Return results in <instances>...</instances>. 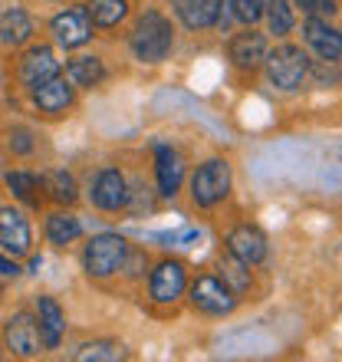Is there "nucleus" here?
I'll return each instance as SVG.
<instances>
[{"mask_svg": "<svg viewBox=\"0 0 342 362\" xmlns=\"http://www.w3.org/2000/svg\"><path fill=\"white\" fill-rule=\"evenodd\" d=\"M33 37V20L23 7H7L0 13V43L4 47H23Z\"/></svg>", "mask_w": 342, "mask_h": 362, "instance_id": "obj_20", "label": "nucleus"}, {"mask_svg": "<svg viewBox=\"0 0 342 362\" xmlns=\"http://www.w3.org/2000/svg\"><path fill=\"white\" fill-rule=\"evenodd\" d=\"M63 76L76 89H93L105 79V66L99 57H73L66 63V73H63Z\"/></svg>", "mask_w": 342, "mask_h": 362, "instance_id": "obj_22", "label": "nucleus"}, {"mask_svg": "<svg viewBox=\"0 0 342 362\" xmlns=\"http://www.w3.org/2000/svg\"><path fill=\"white\" fill-rule=\"evenodd\" d=\"M184 290H188V267L181 260H162L152 270V276H148V296H152V303H162V306L178 303L181 296H184Z\"/></svg>", "mask_w": 342, "mask_h": 362, "instance_id": "obj_8", "label": "nucleus"}, {"mask_svg": "<svg viewBox=\"0 0 342 362\" xmlns=\"http://www.w3.org/2000/svg\"><path fill=\"white\" fill-rule=\"evenodd\" d=\"M230 165L224 158H208L204 165H198V172L191 175V201L198 208H218L220 201L230 194Z\"/></svg>", "mask_w": 342, "mask_h": 362, "instance_id": "obj_4", "label": "nucleus"}, {"mask_svg": "<svg viewBox=\"0 0 342 362\" xmlns=\"http://www.w3.org/2000/svg\"><path fill=\"white\" fill-rule=\"evenodd\" d=\"M230 13L237 23L244 27H254L256 20H264V10H266V0H228Z\"/></svg>", "mask_w": 342, "mask_h": 362, "instance_id": "obj_28", "label": "nucleus"}, {"mask_svg": "<svg viewBox=\"0 0 342 362\" xmlns=\"http://www.w3.org/2000/svg\"><path fill=\"white\" fill-rule=\"evenodd\" d=\"M0 300H4V286H0Z\"/></svg>", "mask_w": 342, "mask_h": 362, "instance_id": "obj_32", "label": "nucleus"}, {"mask_svg": "<svg viewBox=\"0 0 342 362\" xmlns=\"http://www.w3.org/2000/svg\"><path fill=\"white\" fill-rule=\"evenodd\" d=\"M4 346L13 356H20V359H33V356L43 353L47 346H43V336H40L37 316H30L27 310H17L13 316H7V323H4Z\"/></svg>", "mask_w": 342, "mask_h": 362, "instance_id": "obj_7", "label": "nucleus"}, {"mask_svg": "<svg viewBox=\"0 0 342 362\" xmlns=\"http://www.w3.org/2000/svg\"><path fill=\"white\" fill-rule=\"evenodd\" d=\"M43 191H47V198H53L57 204H63V208L76 204V198H79L76 178H73L66 168H53V172L43 175Z\"/></svg>", "mask_w": 342, "mask_h": 362, "instance_id": "obj_24", "label": "nucleus"}, {"mask_svg": "<svg viewBox=\"0 0 342 362\" xmlns=\"http://www.w3.org/2000/svg\"><path fill=\"white\" fill-rule=\"evenodd\" d=\"M57 4H59V0H57Z\"/></svg>", "mask_w": 342, "mask_h": 362, "instance_id": "obj_33", "label": "nucleus"}, {"mask_svg": "<svg viewBox=\"0 0 342 362\" xmlns=\"http://www.w3.org/2000/svg\"><path fill=\"white\" fill-rule=\"evenodd\" d=\"M125 238L112 234V230H105V234H95V238L86 240L83 247V270L93 280H109L122 270V260H125Z\"/></svg>", "mask_w": 342, "mask_h": 362, "instance_id": "obj_2", "label": "nucleus"}, {"mask_svg": "<svg viewBox=\"0 0 342 362\" xmlns=\"http://www.w3.org/2000/svg\"><path fill=\"white\" fill-rule=\"evenodd\" d=\"M86 10L99 30H112L129 17V0H86Z\"/></svg>", "mask_w": 342, "mask_h": 362, "instance_id": "obj_25", "label": "nucleus"}, {"mask_svg": "<svg viewBox=\"0 0 342 362\" xmlns=\"http://www.w3.org/2000/svg\"><path fill=\"white\" fill-rule=\"evenodd\" d=\"M89 201H93L99 211H125L129 208V181L119 168H102V172L93 178V188H89Z\"/></svg>", "mask_w": 342, "mask_h": 362, "instance_id": "obj_11", "label": "nucleus"}, {"mask_svg": "<svg viewBox=\"0 0 342 362\" xmlns=\"http://www.w3.org/2000/svg\"><path fill=\"white\" fill-rule=\"evenodd\" d=\"M218 270H220V280L230 286V293L237 296H247L250 290H254V276H250V264H244L240 257H234L228 250V257H220V264H218Z\"/></svg>", "mask_w": 342, "mask_h": 362, "instance_id": "obj_23", "label": "nucleus"}, {"mask_svg": "<svg viewBox=\"0 0 342 362\" xmlns=\"http://www.w3.org/2000/svg\"><path fill=\"white\" fill-rule=\"evenodd\" d=\"M0 250L10 257H27L33 250V230H30L27 214L13 204L0 208Z\"/></svg>", "mask_w": 342, "mask_h": 362, "instance_id": "obj_9", "label": "nucleus"}, {"mask_svg": "<svg viewBox=\"0 0 342 362\" xmlns=\"http://www.w3.org/2000/svg\"><path fill=\"white\" fill-rule=\"evenodd\" d=\"M43 234L53 247H69L83 238V221L73 214V211H53L43 221Z\"/></svg>", "mask_w": 342, "mask_h": 362, "instance_id": "obj_19", "label": "nucleus"}, {"mask_svg": "<svg viewBox=\"0 0 342 362\" xmlns=\"http://www.w3.org/2000/svg\"><path fill=\"white\" fill-rule=\"evenodd\" d=\"M4 185L10 188V194L17 201H23L27 208H40L47 191H43V178L33 172H7L4 175Z\"/></svg>", "mask_w": 342, "mask_h": 362, "instance_id": "obj_21", "label": "nucleus"}, {"mask_svg": "<svg viewBox=\"0 0 342 362\" xmlns=\"http://www.w3.org/2000/svg\"><path fill=\"white\" fill-rule=\"evenodd\" d=\"M33 310H37V326H40V336H43V346L47 349H59L63 333H66V313H63V306L53 296L40 293L33 300Z\"/></svg>", "mask_w": 342, "mask_h": 362, "instance_id": "obj_15", "label": "nucleus"}, {"mask_svg": "<svg viewBox=\"0 0 342 362\" xmlns=\"http://www.w3.org/2000/svg\"><path fill=\"white\" fill-rule=\"evenodd\" d=\"M228 250L234 257H240L244 264L256 267L264 264L266 254H270V244H266V234L256 224H237V228L228 230Z\"/></svg>", "mask_w": 342, "mask_h": 362, "instance_id": "obj_12", "label": "nucleus"}, {"mask_svg": "<svg viewBox=\"0 0 342 362\" xmlns=\"http://www.w3.org/2000/svg\"><path fill=\"white\" fill-rule=\"evenodd\" d=\"M73 359H79V362H89V359H95V362H115V359H125V349H122V343H115V339H95V343H83V346H79Z\"/></svg>", "mask_w": 342, "mask_h": 362, "instance_id": "obj_26", "label": "nucleus"}, {"mask_svg": "<svg viewBox=\"0 0 342 362\" xmlns=\"http://www.w3.org/2000/svg\"><path fill=\"white\" fill-rule=\"evenodd\" d=\"M171 7L188 30H211L214 23H220L224 0H171Z\"/></svg>", "mask_w": 342, "mask_h": 362, "instance_id": "obj_17", "label": "nucleus"}, {"mask_svg": "<svg viewBox=\"0 0 342 362\" xmlns=\"http://www.w3.org/2000/svg\"><path fill=\"white\" fill-rule=\"evenodd\" d=\"M264 17L270 23V33H276V37H286L293 30V7H290V0H266Z\"/></svg>", "mask_w": 342, "mask_h": 362, "instance_id": "obj_27", "label": "nucleus"}, {"mask_svg": "<svg viewBox=\"0 0 342 362\" xmlns=\"http://www.w3.org/2000/svg\"><path fill=\"white\" fill-rule=\"evenodd\" d=\"M20 274H23V270H20L17 257H10V254L0 250V276H4V280H17Z\"/></svg>", "mask_w": 342, "mask_h": 362, "instance_id": "obj_31", "label": "nucleus"}, {"mask_svg": "<svg viewBox=\"0 0 342 362\" xmlns=\"http://www.w3.org/2000/svg\"><path fill=\"white\" fill-rule=\"evenodd\" d=\"M171 43H175V30H171L165 13H158V10L138 13L132 33H129V47H132L135 59H142V63H162L171 53Z\"/></svg>", "mask_w": 342, "mask_h": 362, "instance_id": "obj_1", "label": "nucleus"}, {"mask_svg": "<svg viewBox=\"0 0 342 362\" xmlns=\"http://www.w3.org/2000/svg\"><path fill=\"white\" fill-rule=\"evenodd\" d=\"M306 43L316 49V57L323 63H339L342 59V33L336 27H329L323 17L306 20Z\"/></svg>", "mask_w": 342, "mask_h": 362, "instance_id": "obj_18", "label": "nucleus"}, {"mask_svg": "<svg viewBox=\"0 0 342 362\" xmlns=\"http://www.w3.org/2000/svg\"><path fill=\"white\" fill-rule=\"evenodd\" d=\"M7 145H10V152L23 158V155H33V148H37V139H33V132H30L27 125H13V129H10Z\"/></svg>", "mask_w": 342, "mask_h": 362, "instance_id": "obj_29", "label": "nucleus"}, {"mask_svg": "<svg viewBox=\"0 0 342 362\" xmlns=\"http://www.w3.org/2000/svg\"><path fill=\"white\" fill-rule=\"evenodd\" d=\"M73 83H69L63 73L53 79H47L43 86L33 89V105H37V112L49 115V119H57V115H66L69 109H73V99H76V93H73Z\"/></svg>", "mask_w": 342, "mask_h": 362, "instance_id": "obj_13", "label": "nucleus"}, {"mask_svg": "<svg viewBox=\"0 0 342 362\" xmlns=\"http://www.w3.org/2000/svg\"><path fill=\"white\" fill-rule=\"evenodd\" d=\"M191 306L198 313L208 316H230L237 310V296L230 293V286L214 274H201L194 284H191Z\"/></svg>", "mask_w": 342, "mask_h": 362, "instance_id": "obj_6", "label": "nucleus"}, {"mask_svg": "<svg viewBox=\"0 0 342 362\" xmlns=\"http://www.w3.org/2000/svg\"><path fill=\"white\" fill-rule=\"evenodd\" d=\"M230 63L240 69V73H254V69L264 66V59H266V37L264 33H256V30H240L237 37H230Z\"/></svg>", "mask_w": 342, "mask_h": 362, "instance_id": "obj_14", "label": "nucleus"}, {"mask_svg": "<svg viewBox=\"0 0 342 362\" xmlns=\"http://www.w3.org/2000/svg\"><path fill=\"white\" fill-rule=\"evenodd\" d=\"M93 17L86 4H73V7L59 10L57 17L49 20V33H53V43L63 49H79L93 40Z\"/></svg>", "mask_w": 342, "mask_h": 362, "instance_id": "obj_5", "label": "nucleus"}, {"mask_svg": "<svg viewBox=\"0 0 342 362\" xmlns=\"http://www.w3.org/2000/svg\"><path fill=\"white\" fill-rule=\"evenodd\" d=\"M155 178H158V194L162 198H175L184 181V158L178 148L171 145H158L155 148Z\"/></svg>", "mask_w": 342, "mask_h": 362, "instance_id": "obj_16", "label": "nucleus"}, {"mask_svg": "<svg viewBox=\"0 0 342 362\" xmlns=\"http://www.w3.org/2000/svg\"><path fill=\"white\" fill-rule=\"evenodd\" d=\"M264 66H266V79L276 89H300L303 79L309 76V57L296 43H280L276 49H270Z\"/></svg>", "mask_w": 342, "mask_h": 362, "instance_id": "obj_3", "label": "nucleus"}, {"mask_svg": "<svg viewBox=\"0 0 342 362\" xmlns=\"http://www.w3.org/2000/svg\"><path fill=\"white\" fill-rule=\"evenodd\" d=\"M145 267H148V257H145V250L129 247V250H125V260H122V270H119V274H125V276H132V280H138V276H145Z\"/></svg>", "mask_w": 342, "mask_h": 362, "instance_id": "obj_30", "label": "nucleus"}, {"mask_svg": "<svg viewBox=\"0 0 342 362\" xmlns=\"http://www.w3.org/2000/svg\"><path fill=\"white\" fill-rule=\"evenodd\" d=\"M17 76H20V83H23V89H30V93L37 86H43L47 79L59 76V59H57V53H53V47L33 43V47L20 57Z\"/></svg>", "mask_w": 342, "mask_h": 362, "instance_id": "obj_10", "label": "nucleus"}]
</instances>
